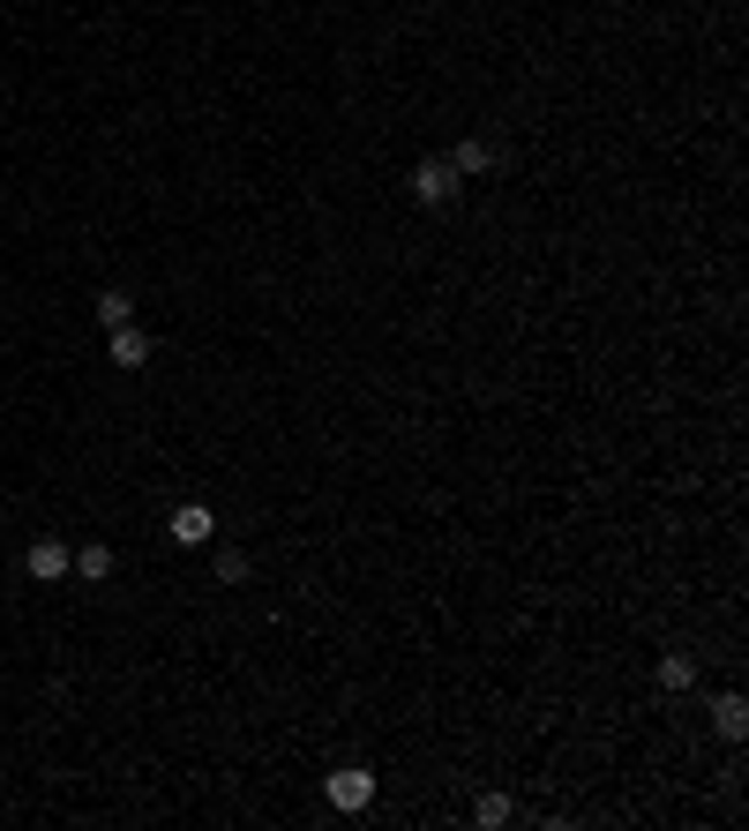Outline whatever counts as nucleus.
<instances>
[{
	"mask_svg": "<svg viewBox=\"0 0 749 831\" xmlns=\"http://www.w3.org/2000/svg\"><path fill=\"white\" fill-rule=\"evenodd\" d=\"M142 360H150V337L121 322V330H113V368H142Z\"/></svg>",
	"mask_w": 749,
	"mask_h": 831,
	"instance_id": "obj_5",
	"label": "nucleus"
},
{
	"mask_svg": "<svg viewBox=\"0 0 749 831\" xmlns=\"http://www.w3.org/2000/svg\"><path fill=\"white\" fill-rule=\"evenodd\" d=\"M450 173H458V181H465V173H487V142H458V150H450Z\"/></svg>",
	"mask_w": 749,
	"mask_h": 831,
	"instance_id": "obj_7",
	"label": "nucleus"
},
{
	"mask_svg": "<svg viewBox=\"0 0 749 831\" xmlns=\"http://www.w3.org/2000/svg\"><path fill=\"white\" fill-rule=\"evenodd\" d=\"M473 817H479V824H487V831H495V824H510V802H502V794H487V802H479Z\"/></svg>",
	"mask_w": 749,
	"mask_h": 831,
	"instance_id": "obj_11",
	"label": "nucleus"
},
{
	"mask_svg": "<svg viewBox=\"0 0 749 831\" xmlns=\"http://www.w3.org/2000/svg\"><path fill=\"white\" fill-rule=\"evenodd\" d=\"M712 727H720L727 742H742V734H749V704L742 697H720V704H712Z\"/></svg>",
	"mask_w": 749,
	"mask_h": 831,
	"instance_id": "obj_6",
	"label": "nucleus"
},
{
	"mask_svg": "<svg viewBox=\"0 0 749 831\" xmlns=\"http://www.w3.org/2000/svg\"><path fill=\"white\" fill-rule=\"evenodd\" d=\"M23 570L38 576V584H53V576H68V570H75V555L61 547V539H30V547H23Z\"/></svg>",
	"mask_w": 749,
	"mask_h": 831,
	"instance_id": "obj_1",
	"label": "nucleus"
},
{
	"mask_svg": "<svg viewBox=\"0 0 749 831\" xmlns=\"http://www.w3.org/2000/svg\"><path fill=\"white\" fill-rule=\"evenodd\" d=\"M217 576H225V584H240V576H248V555H233V547H225V555H217Z\"/></svg>",
	"mask_w": 749,
	"mask_h": 831,
	"instance_id": "obj_12",
	"label": "nucleus"
},
{
	"mask_svg": "<svg viewBox=\"0 0 749 831\" xmlns=\"http://www.w3.org/2000/svg\"><path fill=\"white\" fill-rule=\"evenodd\" d=\"M323 794H330V809H367V802H375V779H367L360 765H345V771H330Z\"/></svg>",
	"mask_w": 749,
	"mask_h": 831,
	"instance_id": "obj_2",
	"label": "nucleus"
},
{
	"mask_svg": "<svg viewBox=\"0 0 749 831\" xmlns=\"http://www.w3.org/2000/svg\"><path fill=\"white\" fill-rule=\"evenodd\" d=\"M450 188H458V173H450V158H427V165L412 173V195H420V202H450Z\"/></svg>",
	"mask_w": 749,
	"mask_h": 831,
	"instance_id": "obj_3",
	"label": "nucleus"
},
{
	"mask_svg": "<svg viewBox=\"0 0 749 831\" xmlns=\"http://www.w3.org/2000/svg\"><path fill=\"white\" fill-rule=\"evenodd\" d=\"M660 682H667V690H689V682H697V667H689L682 652H667V659H660Z\"/></svg>",
	"mask_w": 749,
	"mask_h": 831,
	"instance_id": "obj_10",
	"label": "nucleus"
},
{
	"mask_svg": "<svg viewBox=\"0 0 749 831\" xmlns=\"http://www.w3.org/2000/svg\"><path fill=\"white\" fill-rule=\"evenodd\" d=\"M75 570L83 576H113V547L98 539V547H75Z\"/></svg>",
	"mask_w": 749,
	"mask_h": 831,
	"instance_id": "obj_9",
	"label": "nucleus"
},
{
	"mask_svg": "<svg viewBox=\"0 0 749 831\" xmlns=\"http://www.w3.org/2000/svg\"><path fill=\"white\" fill-rule=\"evenodd\" d=\"M128 315H136V300H128V293H98V322H105V330H121Z\"/></svg>",
	"mask_w": 749,
	"mask_h": 831,
	"instance_id": "obj_8",
	"label": "nucleus"
},
{
	"mask_svg": "<svg viewBox=\"0 0 749 831\" xmlns=\"http://www.w3.org/2000/svg\"><path fill=\"white\" fill-rule=\"evenodd\" d=\"M210 532H217V524H210V510H203V503H188V510H173V539H180V547H203Z\"/></svg>",
	"mask_w": 749,
	"mask_h": 831,
	"instance_id": "obj_4",
	"label": "nucleus"
}]
</instances>
